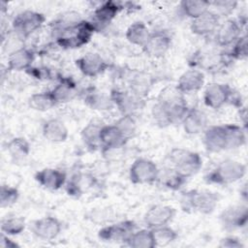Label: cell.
I'll list each match as a JSON object with an SVG mask.
<instances>
[{"label": "cell", "instance_id": "1", "mask_svg": "<svg viewBox=\"0 0 248 248\" xmlns=\"http://www.w3.org/2000/svg\"><path fill=\"white\" fill-rule=\"evenodd\" d=\"M189 108L182 94L176 86L166 87L161 91L157 102L151 109L155 123L160 127H168L181 123Z\"/></svg>", "mask_w": 248, "mask_h": 248}, {"label": "cell", "instance_id": "2", "mask_svg": "<svg viewBox=\"0 0 248 248\" xmlns=\"http://www.w3.org/2000/svg\"><path fill=\"white\" fill-rule=\"evenodd\" d=\"M95 31L93 23L83 19L73 27L55 33V42L62 48H79L89 43Z\"/></svg>", "mask_w": 248, "mask_h": 248}, {"label": "cell", "instance_id": "3", "mask_svg": "<svg viewBox=\"0 0 248 248\" xmlns=\"http://www.w3.org/2000/svg\"><path fill=\"white\" fill-rule=\"evenodd\" d=\"M220 196L208 190H190L182 195L181 205L184 210H193L202 214L212 213L218 205Z\"/></svg>", "mask_w": 248, "mask_h": 248}, {"label": "cell", "instance_id": "4", "mask_svg": "<svg viewBox=\"0 0 248 248\" xmlns=\"http://www.w3.org/2000/svg\"><path fill=\"white\" fill-rule=\"evenodd\" d=\"M245 173L246 166L244 164L232 159H226L206 174L205 180L212 184L227 185L240 180Z\"/></svg>", "mask_w": 248, "mask_h": 248}, {"label": "cell", "instance_id": "5", "mask_svg": "<svg viewBox=\"0 0 248 248\" xmlns=\"http://www.w3.org/2000/svg\"><path fill=\"white\" fill-rule=\"evenodd\" d=\"M169 160L172 169L185 178L197 174L202 167V159L199 153L183 148H173L169 154Z\"/></svg>", "mask_w": 248, "mask_h": 248}, {"label": "cell", "instance_id": "6", "mask_svg": "<svg viewBox=\"0 0 248 248\" xmlns=\"http://www.w3.org/2000/svg\"><path fill=\"white\" fill-rule=\"evenodd\" d=\"M45 22L46 16L42 13L26 10L14 17L12 28L19 38L24 39L39 30Z\"/></svg>", "mask_w": 248, "mask_h": 248}, {"label": "cell", "instance_id": "7", "mask_svg": "<svg viewBox=\"0 0 248 248\" xmlns=\"http://www.w3.org/2000/svg\"><path fill=\"white\" fill-rule=\"evenodd\" d=\"M160 170L157 165L145 158L134 161L129 170V178L134 184H150L158 180Z\"/></svg>", "mask_w": 248, "mask_h": 248}, {"label": "cell", "instance_id": "8", "mask_svg": "<svg viewBox=\"0 0 248 248\" xmlns=\"http://www.w3.org/2000/svg\"><path fill=\"white\" fill-rule=\"evenodd\" d=\"M232 89L229 84L212 82L209 83L203 92V103L212 109H218L229 103L232 98Z\"/></svg>", "mask_w": 248, "mask_h": 248}, {"label": "cell", "instance_id": "9", "mask_svg": "<svg viewBox=\"0 0 248 248\" xmlns=\"http://www.w3.org/2000/svg\"><path fill=\"white\" fill-rule=\"evenodd\" d=\"M136 223L131 220L122 221L101 229L98 232L100 239L111 242H126L129 236L136 231Z\"/></svg>", "mask_w": 248, "mask_h": 248}, {"label": "cell", "instance_id": "10", "mask_svg": "<svg viewBox=\"0 0 248 248\" xmlns=\"http://www.w3.org/2000/svg\"><path fill=\"white\" fill-rule=\"evenodd\" d=\"M76 65L79 72L88 78H96L105 73L108 64L98 53L88 52L76 60Z\"/></svg>", "mask_w": 248, "mask_h": 248}, {"label": "cell", "instance_id": "11", "mask_svg": "<svg viewBox=\"0 0 248 248\" xmlns=\"http://www.w3.org/2000/svg\"><path fill=\"white\" fill-rule=\"evenodd\" d=\"M248 209L246 205H232L224 209L220 214V222L226 231H233L246 226Z\"/></svg>", "mask_w": 248, "mask_h": 248}, {"label": "cell", "instance_id": "12", "mask_svg": "<svg viewBox=\"0 0 248 248\" xmlns=\"http://www.w3.org/2000/svg\"><path fill=\"white\" fill-rule=\"evenodd\" d=\"M241 20L228 18L219 24L215 31V42L220 46L232 45L240 36L242 31Z\"/></svg>", "mask_w": 248, "mask_h": 248}, {"label": "cell", "instance_id": "13", "mask_svg": "<svg viewBox=\"0 0 248 248\" xmlns=\"http://www.w3.org/2000/svg\"><path fill=\"white\" fill-rule=\"evenodd\" d=\"M31 230L40 239L51 240L59 235L62 230L61 222L52 216H46L35 220L32 223Z\"/></svg>", "mask_w": 248, "mask_h": 248}, {"label": "cell", "instance_id": "14", "mask_svg": "<svg viewBox=\"0 0 248 248\" xmlns=\"http://www.w3.org/2000/svg\"><path fill=\"white\" fill-rule=\"evenodd\" d=\"M110 98L112 103L119 108L123 114L132 115V113L142 107V97L132 91L111 90Z\"/></svg>", "mask_w": 248, "mask_h": 248}, {"label": "cell", "instance_id": "15", "mask_svg": "<svg viewBox=\"0 0 248 248\" xmlns=\"http://www.w3.org/2000/svg\"><path fill=\"white\" fill-rule=\"evenodd\" d=\"M203 145L208 152L212 153L227 150L225 124L207 127L203 132Z\"/></svg>", "mask_w": 248, "mask_h": 248}, {"label": "cell", "instance_id": "16", "mask_svg": "<svg viewBox=\"0 0 248 248\" xmlns=\"http://www.w3.org/2000/svg\"><path fill=\"white\" fill-rule=\"evenodd\" d=\"M171 46V38L163 31L151 33L148 41L142 47L146 55L154 58L163 57Z\"/></svg>", "mask_w": 248, "mask_h": 248}, {"label": "cell", "instance_id": "17", "mask_svg": "<svg viewBox=\"0 0 248 248\" xmlns=\"http://www.w3.org/2000/svg\"><path fill=\"white\" fill-rule=\"evenodd\" d=\"M175 209L170 205L158 204L150 207L145 213L143 220L149 229L166 226L174 217Z\"/></svg>", "mask_w": 248, "mask_h": 248}, {"label": "cell", "instance_id": "18", "mask_svg": "<svg viewBox=\"0 0 248 248\" xmlns=\"http://www.w3.org/2000/svg\"><path fill=\"white\" fill-rule=\"evenodd\" d=\"M66 173L62 170L52 168L43 169L36 172L35 180L45 189L50 191L59 190L66 183Z\"/></svg>", "mask_w": 248, "mask_h": 248}, {"label": "cell", "instance_id": "19", "mask_svg": "<svg viewBox=\"0 0 248 248\" xmlns=\"http://www.w3.org/2000/svg\"><path fill=\"white\" fill-rule=\"evenodd\" d=\"M129 140L115 125H103L100 132L101 147L105 150H112L123 147Z\"/></svg>", "mask_w": 248, "mask_h": 248}, {"label": "cell", "instance_id": "20", "mask_svg": "<svg viewBox=\"0 0 248 248\" xmlns=\"http://www.w3.org/2000/svg\"><path fill=\"white\" fill-rule=\"evenodd\" d=\"M207 122V116L202 109L192 108L188 109L181 124L186 134L198 135L204 132V130L208 127Z\"/></svg>", "mask_w": 248, "mask_h": 248}, {"label": "cell", "instance_id": "21", "mask_svg": "<svg viewBox=\"0 0 248 248\" xmlns=\"http://www.w3.org/2000/svg\"><path fill=\"white\" fill-rule=\"evenodd\" d=\"M204 79V75L202 71L191 69L180 76L175 86L182 94L195 93L202 88Z\"/></svg>", "mask_w": 248, "mask_h": 248}, {"label": "cell", "instance_id": "22", "mask_svg": "<svg viewBox=\"0 0 248 248\" xmlns=\"http://www.w3.org/2000/svg\"><path fill=\"white\" fill-rule=\"evenodd\" d=\"M220 17L213 12L208 11L202 16L192 19L190 30L193 34L198 36H205L216 31L219 25Z\"/></svg>", "mask_w": 248, "mask_h": 248}, {"label": "cell", "instance_id": "23", "mask_svg": "<svg viewBox=\"0 0 248 248\" xmlns=\"http://www.w3.org/2000/svg\"><path fill=\"white\" fill-rule=\"evenodd\" d=\"M35 60V52L30 48L20 47L8 56V69L9 71H24L31 68Z\"/></svg>", "mask_w": 248, "mask_h": 248}, {"label": "cell", "instance_id": "24", "mask_svg": "<svg viewBox=\"0 0 248 248\" xmlns=\"http://www.w3.org/2000/svg\"><path fill=\"white\" fill-rule=\"evenodd\" d=\"M122 5L120 2L115 1H107L102 3L93 14V25L96 30L98 29V25H107L111 22V20L118 15V13L122 10Z\"/></svg>", "mask_w": 248, "mask_h": 248}, {"label": "cell", "instance_id": "25", "mask_svg": "<svg viewBox=\"0 0 248 248\" xmlns=\"http://www.w3.org/2000/svg\"><path fill=\"white\" fill-rule=\"evenodd\" d=\"M43 136L51 142H64L69 137V130L63 121L57 118L46 120L43 125Z\"/></svg>", "mask_w": 248, "mask_h": 248}, {"label": "cell", "instance_id": "26", "mask_svg": "<svg viewBox=\"0 0 248 248\" xmlns=\"http://www.w3.org/2000/svg\"><path fill=\"white\" fill-rule=\"evenodd\" d=\"M103 125L100 121L92 120L81 130V140L88 149L94 151L101 147L100 132Z\"/></svg>", "mask_w": 248, "mask_h": 248}, {"label": "cell", "instance_id": "27", "mask_svg": "<svg viewBox=\"0 0 248 248\" xmlns=\"http://www.w3.org/2000/svg\"><path fill=\"white\" fill-rule=\"evenodd\" d=\"M150 35H151V32L149 31L145 23H143L142 21H137L132 23L128 27L125 34L126 39L130 44L140 46L141 48L144 46V45L148 41Z\"/></svg>", "mask_w": 248, "mask_h": 248}, {"label": "cell", "instance_id": "28", "mask_svg": "<svg viewBox=\"0 0 248 248\" xmlns=\"http://www.w3.org/2000/svg\"><path fill=\"white\" fill-rule=\"evenodd\" d=\"M179 8L184 16L195 19L210 9V1L206 0H183L179 3Z\"/></svg>", "mask_w": 248, "mask_h": 248}, {"label": "cell", "instance_id": "29", "mask_svg": "<svg viewBox=\"0 0 248 248\" xmlns=\"http://www.w3.org/2000/svg\"><path fill=\"white\" fill-rule=\"evenodd\" d=\"M57 104L72 101L77 95L76 84L70 78H61L57 85L51 90Z\"/></svg>", "mask_w": 248, "mask_h": 248}, {"label": "cell", "instance_id": "30", "mask_svg": "<svg viewBox=\"0 0 248 248\" xmlns=\"http://www.w3.org/2000/svg\"><path fill=\"white\" fill-rule=\"evenodd\" d=\"M28 104L31 108L38 111H47L52 108L56 104V100L50 91L34 93L29 97Z\"/></svg>", "mask_w": 248, "mask_h": 248}, {"label": "cell", "instance_id": "31", "mask_svg": "<svg viewBox=\"0 0 248 248\" xmlns=\"http://www.w3.org/2000/svg\"><path fill=\"white\" fill-rule=\"evenodd\" d=\"M227 150L236 149L246 142L245 129L237 124H225Z\"/></svg>", "mask_w": 248, "mask_h": 248}, {"label": "cell", "instance_id": "32", "mask_svg": "<svg viewBox=\"0 0 248 248\" xmlns=\"http://www.w3.org/2000/svg\"><path fill=\"white\" fill-rule=\"evenodd\" d=\"M128 246L133 248H154L155 241L152 236L151 230L142 229L135 231L125 242Z\"/></svg>", "mask_w": 248, "mask_h": 248}, {"label": "cell", "instance_id": "33", "mask_svg": "<svg viewBox=\"0 0 248 248\" xmlns=\"http://www.w3.org/2000/svg\"><path fill=\"white\" fill-rule=\"evenodd\" d=\"M83 19L81 17V16L77 13V12H66L63 13L62 15H60L52 23H51V27H52V31L55 33H58L62 30L68 29L70 27H73L77 24H78L79 22H81Z\"/></svg>", "mask_w": 248, "mask_h": 248}, {"label": "cell", "instance_id": "34", "mask_svg": "<svg viewBox=\"0 0 248 248\" xmlns=\"http://www.w3.org/2000/svg\"><path fill=\"white\" fill-rule=\"evenodd\" d=\"M7 149L12 158L16 161L26 158L31 151L29 142L24 138H15L7 144Z\"/></svg>", "mask_w": 248, "mask_h": 248}, {"label": "cell", "instance_id": "35", "mask_svg": "<svg viewBox=\"0 0 248 248\" xmlns=\"http://www.w3.org/2000/svg\"><path fill=\"white\" fill-rule=\"evenodd\" d=\"M152 232L155 245L157 246H167L172 243L177 238V232L168 225L161 226L157 228L150 229Z\"/></svg>", "mask_w": 248, "mask_h": 248}, {"label": "cell", "instance_id": "36", "mask_svg": "<svg viewBox=\"0 0 248 248\" xmlns=\"http://www.w3.org/2000/svg\"><path fill=\"white\" fill-rule=\"evenodd\" d=\"M158 180L167 188L171 190H178L180 189L187 181V178L179 174L175 170L172 168L168 169L163 175L159 173Z\"/></svg>", "mask_w": 248, "mask_h": 248}, {"label": "cell", "instance_id": "37", "mask_svg": "<svg viewBox=\"0 0 248 248\" xmlns=\"http://www.w3.org/2000/svg\"><path fill=\"white\" fill-rule=\"evenodd\" d=\"M25 229V220L22 217H7L1 221V231L7 235H17Z\"/></svg>", "mask_w": 248, "mask_h": 248}, {"label": "cell", "instance_id": "38", "mask_svg": "<svg viewBox=\"0 0 248 248\" xmlns=\"http://www.w3.org/2000/svg\"><path fill=\"white\" fill-rule=\"evenodd\" d=\"M84 101L93 109H98V110L109 109V108L113 104L110 96L108 97L99 92H91L87 94L86 97L84 98Z\"/></svg>", "mask_w": 248, "mask_h": 248}, {"label": "cell", "instance_id": "39", "mask_svg": "<svg viewBox=\"0 0 248 248\" xmlns=\"http://www.w3.org/2000/svg\"><path fill=\"white\" fill-rule=\"evenodd\" d=\"M19 198V192L16 187L10 185H2L0 190V206L2 208L9 207L16 203Z\"/></svg>", "mask_w": 248, "mask_h": 248}, {"label": "cell", "instance_id": "40", "mask_svg": "<svg viewBox=\"0 0 248 248\" xmlns=\"http://www.w3.org/2000/svg\"><path fill=\"white\" fill-rule=\"evenodd\" d=\"M238 2L234 0H215L210 1V7L215 9L214 13L220 16H230L237 6Z\"/></svg>", "mask_w": 248, "mask_h": 248}, {"label": "cell", "instance_id": "41", "mask_svg": "<svg viewBox=\"0 0 248 248\" xmlns=\"http://www.w3.org/2000/svg\"><path fill=\"white\" fill-rule=\"evenodd\" d=\"M248 53V43L246 34L241 35L233 44L230 52V56L233 59L242 60L247 57Z\"/></svg>", "mask_w": 248, "mask_h": 248}, {"label": "cell", "instance_id": "42", "mask_svg": "<svg viewBox=\"0 0 248 248\" xmlns=\"http://www.w3.org/2000/svg\"><path fill=\"white\" fill-rule=\"evenodd\" d=\"M124 136L129 140L136 132V122L132 115L123 114L115 123H114Z\"/></svg>", "mask_w": 248, "mask_h": 248}, {"label": "cell", "instance_id": "43", "mask_svg": "<svg viewBox=\"0 0 248 248\" xmlns=\"http://www.w3.org/2000/svg\"><path fill=\"white\" fill-rule=\"evenodd\" d=\"M219 246L223 247V248H242L244 245L240 241L239 238L230 235V236H226V237L222 238L220 240Z\"/></svg>", "mask_w": 248, "mask_h": 248}, {"label": "cell", "instance_id": "44", "mask_svg": "<svg viewBox=\"0 0 248 248\" xmlns=\"http://www.w3.org/2000/svg\"><path fill=\"white\" fill-rule=\"evenodd\" d=\"M0 245L2 248H18L19 247V245L16 242H15L11 238H9V235H7L3 232L1 234Z\"/></svg>", "mask_w": 248, "mask_h": 248}]
</instances>
